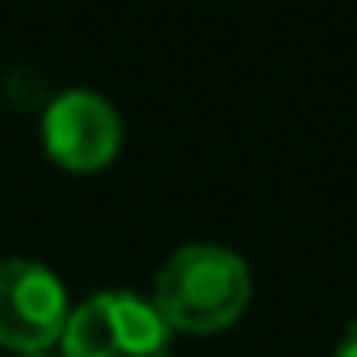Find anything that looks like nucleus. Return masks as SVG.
Here are the masks:
<instances>
[{
	"label": "nucleus",
	"instance_id": "obj_4",
	"mask_svg": "<svg viewBox=\"0 0 357 357\" xmlns=\"http://www.w3.org/2000/svg\"><path fill=\"white\" fill-rule=\"evenodd\" d=\"M43 143L51 160L68 172H97L122 147L118 109L89 89H72L47 101L43 109Z\"/></svg>",
	"mask_w": 357,
	"mask_h": 357
},
{
	"label": "nucleus",
	"instance_id": "obj_2",
	"mask_svg": "<svg viewBox=\"0 0 357 357\" xmlns=\"http://www.w3.org/2000/svg\"><path fill=\"white\" fill-rule=\"evenodd\" d=\"M59 357H168L172 328L151 298L130 290H101L72 307L59 336Z\"/></svg>",
	"mask_w": 357,
	"mask_h": 357
},
{
	"label": "nucleus",
	"instance_id": "obj_6",
	"mask_svg": "<svg viewBox=\"0 0 357 357\" xmlns=\"http://www.w3.org/2000/svg\"><path fill=\"white\" fill-rule=\"evenodd\" d=\"M30 357H55V353H30Z\"/></svg>",
	"mask_w": 357,
	"mask_h": 357
},
{
	"label": "nucleus",
	"instance_id": "obj_3",
	"mask_svg": "<svg viewBox=\"0 0 357 357\" xmlns=\"http://www.w3.org/2000/svg\"><path fill=\"white\" fill-rule=\"evenodd\" d=\"M72 303L63 282L43 265L26 257L0 261V344L17 357L51 353L68 328Z\"/></svg>",
	"mask_w": 357,
	"mask_h": 357
},
{
	"label": "nucleus",
	"instance_id": "obj_5",
	"mask_svg": "<svg viewBox=\"0 0 357 357\" xmlns=\"http://www.w3.org/2000/svg\"><path fill=\"white\" fill-rule=\"evenodd\" d=\"M336 357H357V319L344 328V336H340V344H336Z\"/></svg>",
	"mask_w": 357,
	"mask_h": 357
},
{
	"label": "nucleus",
	"instance_id": "obj_1",
	"mask_svg": "<svg viewBox=\"0 0 357 357\" xmlns=\"http://www.w3.org/2000/svg\"><path fill=\"white\" fill-rule=\"evenodd\" d=\"M252 298L248 261L219 244H185L176 248L155 273L151 307L172 332L211 336L231 328Z\"/></svg>",
	"mask_w": 357,
	"mask_h": 357
}]
</instances>
